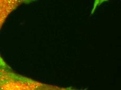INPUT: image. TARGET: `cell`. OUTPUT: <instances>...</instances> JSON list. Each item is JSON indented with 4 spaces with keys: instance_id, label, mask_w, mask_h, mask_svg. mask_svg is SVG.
<instances>
[{
    "instance_id": "1",
    "label": "cell",
    "mask_w": 121,
    "mask_h": 90,
    "mask_svg": "<svg viewBox=\"0 0 121 90\" xmlns=\"http://www.w3.org/2000/svg\"><path fill=\"white\" fill-rule=\"evenodd\" d=\"M51 89L49 86L17 74L0 56V90Z\"/></svg>"
},
{
    "instance_id": "2",
    "label": "cell",
    "mask_w": 121,
    "mask_h": 90,
    "mask_svg": "<svg viewBox=\"0 0 121 90\" xmlns=\"http://www.w3.org/2000/svg\"><path fill=\"white\" fill-rule=\"evenodd\" d=\"M35 0H0V28L7 17L22 4L31 3Z\"/></svg>"
},
{
    "instance_id": "3",
    "label": "cell",
    "mask_w": 121,
    "mask_h": 90,
    "mask_svg": "<svg viewBox=\"0 0 121 90\" xmlns=\"http://www.w3.org/2000/svg\"><path fill=\"white\" fill-rule=\"evenodd\" d=\"M106 1H107V0H95L94 9L96 8V7H97L98 6L100 5V4H102L103 2H104Z\"/></svg>"
}]
</instances>
